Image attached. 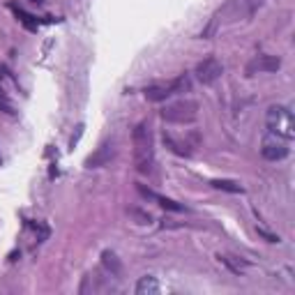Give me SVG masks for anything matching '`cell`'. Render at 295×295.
I'll use <instances>...</instances> for the list:
<instances>
[{"instance_id":"4","label":"cell","mask_w":295,"mask_h":295,"mask_svg":"<svg viewBox=\"0 0 295 295\" xmlns=\"http://www.w3.org/2000/svg\"><path fill=\"white\" fill-rule=\"evenodd\" d=\"M191 81L187 74H180L178 79L168 81V83H152L143 90L145 99L148 102H166L171 95H178V92H189Z\"/></svg>"},{"instance_id":"16","label":"cell","mask_w":295,"mask_h":295,"mask_svg":"<svg viewBox=\"0 0 295 295\" xmlns=\"http://www.w3.org/2000/svg\"><path fill=\"white\" fill-rule=\"evenodd\" d=\"M152 201H157L164 210H171V212H182L185 208H182L180 203H175V201H171V198H166V196H159V194H155V198Z\"/></svg>"},{"instance_id":"8","label":"cell","mask_w":295,"mask_h":295,"mask_svg":"<svg viewBox=\"0 0 295 295\" xmlns=\"http://www.w3.org/2000/svg\"><path fill=\"white\" fill-rule=\"evenodd\" d=\"M281 67V60L277 58V55H268V53H263V55H256L254 60L247 65V76H256V74H270V72H277V69Z\"/></svg>"},{"instance_id":"11","label":"cell","mask_w":295,"mask_h":295,"mask_svg":"<svg viewBox=\"0 0 295 295\" xmlns=\"http://www.w3.org/2000/svg\"><path fill=\"white\" fill-rule=\"evenodd\" d=\"M217 261H219L221 265H226L233 274H242L244 270H247V261H242V258H238V256H231V254H219Z\"/></svg>"},{"instance_id":"22","label":"cell","mask_w":295,"mask_h":295,"mask_svg":"<svg viewBox=\"0 0 295 295\" xmlns=\"http://www.w3.org/2000/svg\"><path fill=\"white\" fill-rule=\"evenodd\" d=\"M30 2H37V5H39V2H42V0H30Z\"/></svg>"},{"instance_id":"3","label":"cell","mask_w":295,"mask_h":295,"mask_svg":"<svg viewBox=\"0 0 295 295\" xmlns=\"http://www.w3.org/2000/svg\"><path fill=\"white\" fill-rule=\"evenodd\" d=\"M161 120L171 125H191L198 118V102L194 99H178L173 104H166L161 108Z\"/></svg>"},{"instance_id":"2","label":"cell","mask_w":295,"mask_h":295,"mask_svg":"<svg viewBox=\"0 0 295 295\" xmlns=\"http://www.w3.org/2000/svg\"><path fill=\"white\" fill-rule=\"evenodd\" d=\"M265 125H268V132L272 136H279L284 141H291L295 136V120H293V111L288 106L274 104L268 108V115H265Z\"/></svg>"},{"instance_id":"19","label":"cell","mask_w":295,"mask_h":295,"mask_svg":"<svg viewBox=\"0 0 295 295\" xmlns=\"http://www.w3.org/2000/svg\"><path fill=\"white\" fill-rule=\"evenodd\" d=\"M256 231H258V235H263V238L268 240V242H279V235L270 233V231H265V228H261V226H258Z\"/></svg>"},{"instance_id":"13","label":"cell","mask_w":295,"mask_h":295,"mask_svg":"<svg viewBox=\"0 0 295 295\" xmlns=\"http://www.w3.org/2000/svg\"><path fill=\"white\" fill-rule=\"evenodd\" d=\"M215 189H219V191H228V194H242V185L240 182H235V180H226V178H219V180H212L210 182Z\"/></svg>"},{"instance_id":"20","label":"cell","mask_w":295,"mask_h":295,"mask_svg":"<svg viewBox=\"0 0 295 295\" xmlns=\"http://www.w3.org/2000/svg\"><path fill=\"white\" fill-rule=\"evenodd\" d=\"M83 132H85L83 125H79V127H76V134L72 136V141H69V148H72V150H74V145L79 143V141H81V136H83Z\"/></svg>"},{"instance_id":"9","label":"cell","mask_w":295,"mask_h":295,"mask_svg":"<svg viewBox=\"0 0 295 295\" xmlns=\"http://www.w3.org/2000/svg\"><path fill=\"white\" fill-rule=\"evenodd\" d=\"M113 157H115L113 143H104L102 148H97L90 157L85 159V168H102V166H106V164H111Z\"/></svg>"},{"instance_id":"17","label":"cell","mask_w":295,"mask_h":295,"mask_svg":"<svg viewBox=\"0 0 295 295\" xmlns=\"http://www.w3.org/2000/svg\"><path fill=\"white\" fill-rule=\"evenodd\" d=\"M217 26H219V14H217V16H212L210 26H208V28H205L203 32H201V37H203V39H210L212 35H215V32H217Z\"/></svg>"},{"instance_id":"18","label":"cell","mask_w":295,"mask_h":295,"mask_svg":"<svg viewBox=\"0 0 295 295\" xmlns=\"http://www.w3.org/2000/svg\"><path fill=\"white\" fill-rule=\"evenodd\" d=\"M127 212L136 217L138 224H150V221H152V215H150V212H141V210H136V208H129Z\"/></svg>"},{"instance_id":"1","label":"cell","mask_w":295,"mask_h":295,"mask_svg":"<svg viewBox=\"0 0 295 295\" xmlns=\"http://www.w3.org/2000/svg\"><path fill=\"white\" fill-rule=\"evenodd\" d=\"M132 143H134V166L138 173L150 175L155 168V141H152V129L148 122H138L132 132Z\"/></svg>"},{"instance_id":"10","label":"cell","mask_w":295,"mask_h":295,"mask_svg":"<svg viewBox=\"0 0 295 295\" xmlns=\"http://www.w3.org/2000/svg\"><path fill=\"white\" fill-rule=\"evenodd\" d=\"M164 143H166V148L173 155H178V157H191V148L194 145L187 143V141H178L175 136H171V134H164Z\"/></svg>"},{"instance_id":"15","label":"cell","mask_w":295,"mask_h":295,"mask_svg":"<svg viewBox=\"0 0 295 295\" xmlns=\"http://www.w3.org/2000/svg\"><path fill=\"white\" fill-rule=\"evenodd\" d=\"M102 265H104L106 270L111 274H118L120 272V261H118V256H115L113 251H102Z\"/></svg>"},{"instance_id":"7","label":"cell","mask_w":295,"mask_h":295,"mask_svg":"<svg viewBox=\"0 0 295 295\" xmlns=\"http://www.w3.org/2000/svg\"><path fill=\"white\" fill-rule=\"evenodd\" d=\"M288 141H284V138L279 136H270L263 141V148H261V155H263L268 161H281V159L288 157Z\"/></svg>"},{"instance_id":"12","label":"cell","mask_w":295,"mask_h":295,"mask_svg":"<svg viewBox=\"0 0 295 295\" xmlns=\"http://www.w3.org/2000/svg\"><path fill=\"white\" fill-rule=\"evenodd\" d=\"M159 293V281L155 277H141L136 281V295H157Z\"/></svg>"},{"instance_id":"5","label":"cell","mask_w":295,"mask_h":295,"mask_svg":"<svg viewBox=\"0 0 295 295\" xmlns=\"http://www.w3.org/2000/svg\"><path fill=\"white\" fill-rule=\"evenodd\" d=\"M265 0H226L224 12L231 16V21H242L256 14V9L263 7Z\"/></svg>"},{"instance_id":"14","label":"cell","mask_w":295,"mask_h":295,"mask_svg":"<svg viewBox=\"0 0 295 295\" xmlns=\"http://www.w3.org/2000/svg\"><path fill=\"white\" fill-rule=\"evenodd\" d=\"M9 9L14 12V16H16V19H19V21L23 23V26H26V28H28V30H37L39 21H37V19H35V16H32V14H28L26 9L16 7V5H9Z\"/></svg>"},{"instance_id":"6","label":"cell","mask_w":295,"mask_h":295,"mask_svg":"<svg viewBox=\"0 0 295 295\" xmlns=\"http://www.w3.org/2000/svg\"><path fill=\"white\" fill-rule=\"evenodd\" d=\"M221 74H224V65H221L217 58H205V60H201L196 65V79L201 81L203 85H212L217 83L221 79Z\"/></svg>"},{"instance_id":"21","label":"cell","mask_w":295,"mask_h":295,"mask_svg":"<svg viewBox=\"0 0 295 295\" xmlns=\"http://www.w3.org/2000/svg\"><path fill=\"white\" fill-rule=\"evenodd\" d=\"M0 111H5V113H9V115L14 113V108H12V104H9L7 99L2 97V95H0Z\"/></svg>"}]
</instances>
